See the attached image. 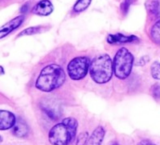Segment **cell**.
Instances as JSON below:
<instances>
[{"label":"cell","mask_w":160,"mask_h":145,"mask_svg":"<svg viewBox=\"0 0 160 145\" xmlns=\"http://www.w3.org/2000/svg\"><path fill=\"white\" fill-rule=\"evenodd\" d=\"M78 125L74 118L64 119L50 129L48 134L50 143L56 145H67L71 143L75 138Z\"/></svg>","instance_id":"cell-1"},{"label":"cell","mask_w":160,"mask_h":145,"mask_svg":"<svg viewBox=\"0 0 160 145\" xmlns=\"http://www.w3.org/2000/svg\"><path fill=\"white\" fill-rule=\"evenodd\" d=\"M65 78L62 69L58 65L51 64L42 70L36 82V86L42 91H50L61 86Z\"/></svg>","instance_id":"cell-2"},{"label":"cell","mask_w":160,"mask_h":145,"mask_svg":"<svg viewBox=\"0 0 160 145\" xmlns=\"http://www.w3.org/2000/svg\"><path fill=\"white\" fill-rule=\"evenodd\" d=\"M89 72L96 82L102 84L108 81L112 75L113 65L110 56L106 54L97 56L90 62Z\"/></svg>","instance_id":"cell-3"},{"label":"cell","mask_w":160,"mask_h":145,"mask_svg":"<svg viewBox=\"0 0 160 145\" xmlns=\"http://www.w3.org/2000/svg\"><path fill=\"white\" fill-rule=\"evenodd\" d=\"M134 57L126 48L122 47L116 53L113 59V69L115 75L120 79L127 78L132 68Z\"/></svg>","instance_id":"cell-4"},{"label":"cell","mask_w":160,"mask_h":145,"mask_svg":"<svg viewBox=\"0 0 160 145\" xmlns=\"http://www.w3.org/2000/svg\"><path fill=\"white\" fill-rule=\"evenodd\" d=\"M90 63L89 58L85 56L76 57L69 63L67 67L68 74L71 79L80 80L87 74Z\"/></svg>","instance_id":"cell-5"},{"label":"cell","mask_w":160,"mask_h":145,"mask_svg":"<svg viewBox=\"0 0 160 145\" xmlns=\"http://www.w3.org/2000/svg\"><path fill=\"white\" fill-rule=\"evenodd\" d=\"M24 16H17L2 26L0 29V37L3 38L19 26L23 22Z\"/></svg>","instance_id":"cell-6"},{"label":"cell","mask_w":160,"mask_h":145,"mask_svg":"<svg viewBox=\"0 0 160 145\" xmlns=\"http://www.w3.org/2000/svg\"><path fill=\"white\" fill-rule=\"evenodd\" d=\"M0 129L4 130L12 128L16 122L14 115L11 112L1 110L0 112Z\"/></svg>","instance_id":"cell-7"},{"label":"cell","mask_w":160,"mask_h":145,"mask_svg":"<svg viewBox=\"0 0 160 145\" xmlns=\"http://www.w3.org/2000/svg\"><path fill=\"white\" fill-rule=\"evenodd\" d=\"M53 7L52 3L48 0L42 1L38 2L32 10L33 13L42 16H47L53 11Z\"/></svg>","instance_id":"cell-8"},{"label":"cell","mask_w":160,"mask_h":145,"mask_svg":"<svg viewBox=\"0 0 160 145\" xmlns=\"http://www.w3.org/2000/svg\"><path fill=\"white\" fill-rule=\"evenodd\" d=\"M12 133L15 136L22 138L25 136L28 131V128L25 122L20 118L16 119L12 127Z\"/></svg>","instance_id":"cell-9"},{"label":"cell","mask_w":160,"mask_h":145,"mask_svg":"<svg viewBox=\"0 0 160 145\" xmlns=\"http://www.w3.org/2000/svg\"><path fill=\"white\" fill-rule=\"evenodd\" d=\"M136 38V36L133 35L126 36L118 33L114 34H109L107 38V41L110 44L123 43L131 42Z\"/></svg>","instance_id":"cell-10"},{"label":"cell","mask_w":160,"mask_h":145,"mask_svg":"<svg viewBox=\"0 0 160 145\" xmlns=\"http://www.w3.org/2000/svg\"><path fill=\"white\" fill-rule=\"evenodd\" d=\"M105 133L104 129L101 126H99L93 131L89 138L88 144L99 145L102 143Z\"/></svg>","instance_id":"cell-11"},{"label":"cell","mask_w":160,"mask_h":145,"mask_svg":"<svg viewBox=\"0 0 160 145\" xmlns=\"http://www.w3.org/2000/svg\"><path fill=\"white\" fill-rule=\"evenodd\" d=\"M151 36L157 43L160 44V20L156 22L153 26L151 30Z\"/></svg>","instance_id":"cell-12"},{"label":"cell","mask_w":160,"mask_h":145,"mask_svg":"<svg viewBox=\"0 0 160 145\" xmlns=\"http://www.w3.org/2000/svg\"><path fill=\"white\" fill-rule=\"evenodd\" d=\"M91 0H79L74 6L73 10L76 12H80L86 9L89 5Z\"/></svg>","instance_id":"cell-13"},{"label":"cell","mask_w":160,"mask_h":145,"mask_svg":"<svg viewBox=\"0 0 160 145\" xmlns=\"http://www.w3.org/2000/svg\"><path fill=\"white\" fill-rule=\"evenodd\" d=\"M151 72L153 78L160 80V62L155 61L152 64Z\"/></svg>","instance_id":"cell-14"},{"label":"cell","mask_w":160,"mask_h":145,"mask_svg":"<svg viewBox=\"0 0 160 145\" xmlns=\"http://www.w3.org/2000/svg\"><path fill=\"white\" fill-rule=\"evenodd\" d=\"M40 30V28L38 27H30L23 30L21 32L20 35H30L38 32Z\"/></svg>","instance_id":"cell-15"},{"label":"cell","mask_w":160,"mask_h":145,"mask_svg":"<svg viewBox=\"0 0 160 145\" xmlns=\"http://www.w3.org/2000/svg\"><path fill=\"white\" fill-rule=\"evenodd\" d=\"M87 136L88 135L86 133L81 134L78 137L77 143H78V144L80 143H81L80 144H82V143H85L87 140Z\"/></svg>","instance_id":"cell-16"}]
</instances>
